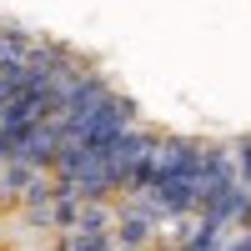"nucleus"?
<instances>
[{
	"label": "nucleus",
	"mask_w": 251,
	"mask_h": 251,
	"mask_svg": "<svg viewBox=\"0 0 251 251\" xmlns=\"http://www.w3.org/2000/svg\"><path fill=\"white\" fill-rule=\"evenodd\" d=\"M226 241H221V226H211V221H196V231L181 241V251H221Z\"/></svg>",
	"instance_id": "f257e3e1"
},
{
	"label": "nucleus",
	"mask_w": 251,
	"mask_h": 251,
	"mask_svg": "<svg viewBox=\"0 0 251 251\" xmlns=\"http://www.w3.org/2000/svg\"><path fill=\"white\" fill-rule=\"evenodd\" d=\"M231 166H236V186H241V191H251V136L231 141Z\"/></svg>",
	"instance_id": "f03ea898"
}]
</instances>
